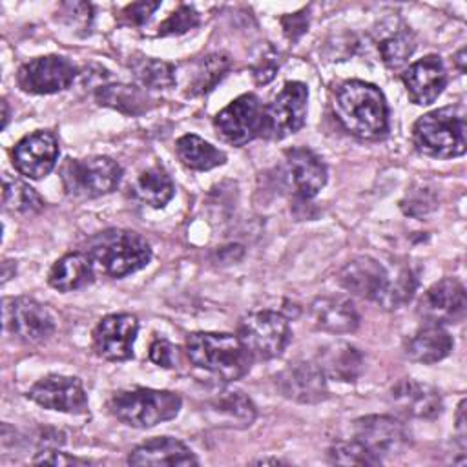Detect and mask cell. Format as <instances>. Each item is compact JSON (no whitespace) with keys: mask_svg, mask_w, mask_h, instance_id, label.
Listing matches in <instances>:
<instances>
[{"mask_svg":"<svg viewBox=\"0 0 467 467\" xmlns=\"http://www.w3.org/2000/svg\"><path fill=\"white\" fill-rule=\"evenodd\" d=\"M2 204L11 213H36L44 208L42 197L24 181L4 173Z\"/></svg>","mask_w":467,"mask_h":467,"instance_id":"obj_32","label":"cell"},{"mask_svg":"<svg viewBox=\"0 0 467 467\" xmlns=\"http://www.w3.org/2000/svg\"><path fill=\"white\" fill-rule=\"evenodd\" d=\"M4 328L20 341L40 343L55 332V319L49 310L33 297H5L2 306Z\"/></svg>","mask_w":467,"mask_h":467,"instance_id":"obj_9","label":"cell"},{"mask_svg":"<svg viewBox=\"0 0 467 467\" xmlns=\"http://www.w3.org/2000/svg\"><path fill=\"white\" fill-rule=\"evenodd\" d=\"M75 75L77 69L66 57L47 55L22 64L16 73V84L26 93L49 95L67 89Z\"/></svg>","mask_w":467,"mask_h":467,"instance_id":"obj_11","label":"cell"},{"mask_svg":"<svg viewBox=\"0 0 467 467\" xmlns=\"http://www.w3.org/2000/svg\"><path fill=\"white\" fill-rule=\"evenodd\" d=\"M86 254L95 270L109 277H124L151 261L148 241L131 230H104L88 241Z\"/></svg>","mask_w":467,"mask_h":467,"instance_id":"obj_3","label":"cell"},{"mask_svg":"<svg viewBox=\"0 0 467 467\" xmlns=\"http://www.w3.org/2000/svg\"><path fill=\"white\" fill-rule=\"evenodd\" d=\"M58 142L49 131H35L20 139L13 150L15 170L29 179L46 177L57 164Z\"/></svg>","mask_w":467,"mask_h":467,"instance_id":"obj_18","label":"cell"},{"mask_svg":"<svg viewBox=\"0 0 467 467\" xmlns=\"http://www.w3.org/2000/svg\"><path fill=\"white\" fill-rule=\"evenodd\" d=\"M199 24V13L192 5H181L177 11H173L161 26L157 35L168 36V35H182L190 29H193Z\"/></svg>","mask_w":467,"mask_h":467,"instance_id":"obj_37","label":"cell"},{"mask_svg":"<svg viewBox=\"0 0 467 467\" xmlns=\"http://www.w3.org/2000/svg\"><path fill=\"white\" fill-rule=\"evenodd\" d=\"M133 71L139 82L150 89H166L175 84V67L164 60L140 58L133 64Z\"/></svg>","mask_w":467,"mask_h":467,"instance_id":"obj_35","label":"cell"},{"mask_svg":"<svg viewBox=\"0 0 467 467\" xmlns=\"http://www.w3.org/2000/svg\"><path fill=\"white\" fill-rule=\"evenodd\" d=\"M2 109H4V122H2V128L7 126V119H9V108H7V102L2 100Z\"/></svg>","mask_w":467,"mask_h":467,"instance_id":"obj_45","label":"cell"},{"mask_svg":"<svg viewBox=\"0 0 467 467\" xmlns=\"http://www.w3.org/2000/svg\"><path fill=\"white\" fill-rule=\"evenodd\" d=\"M283 182L296 197L312 199L327 182L325 162L308 148H290L283 157Z\"/></svg>","mask_w":467,"mask_h":467,"instance_id":"obj_14","label":"cell"},{"mask_svg":"<svg viewBox=\"0 0 467 467\" xmlns=\"http://www.w3.org/2000/svg\"><path fill=\"white\" fill-rule=\"evenodd\" d=\"M181 396L171 390L157 389H122L109 400V412L124 425L148 429L173 420L181 410Z\"/></svg>","mask_w":467,"mask_h":467,"instance_id":"obj_5","label":"cell"},{"mask_svg":"<svg viewBox=\"0 0 467 467\" xmlns=\"http://www.w3.org/2000/svg\"><path fill=\"white\" fill-rule=\"evenodd\" d=\"M279 67V60L277 55L268 47V53H263L261 58H257V62L254 64L252 71L255 77L257 84H266L275 77V71Z\"/></svg>","mask_w":467,"mask_h":467,"instance_id":"obj_40","label":"cell"},{"mask_svg":"<svg viewBox=\"0 0 467 467\" xmlns=\"http://www.w3.org/2000/svg\"><path fill=\"white\" fill-rule=\"evenodd\" d=\"M237 337L255 359H272L290 343L292 332L285 316L274 310H257L239 321Z\"/></svg>","mask_w":467,"mask_h":467,"instance_id":"obj_7","label":"cell"},{"mask_svg":"<svg viewBox=\"0 0 467 467\" xmlns=\"http://www.w3.org/2000/svg\"><path fill=\"white\" fill-rule=\"evenodd\" d=\"M150 359L164 368H171L175 365V347L166 341L164 337H157L151 345H150Z\"/></svg>","mask_w":467,"mask_h":467,"instance_id":"obj_39","label":"cell"},{"mask_svg":"<svg viewBox=\"0 0 467 467\" xmlns=\"http://www.w3.org/2000/svg\"><path fill=\"white\" fill-rule=\"evenodd\" d=\"M7 266H9V261H4V263H2V283H5V281H7L11 275H15V272H16V270H9Z\"/></svg>","mask_w":467,"mask_h":467,"instance_id":"obj_44","label":"cell"},{"mask_svg":"<svg viewBox=\"0 0 467 467\" xmlns=\"http://www.w3.org/2000/svg\"><path fill=\"white\" fill-rule=\"evenodd\" d=\"M467 296L463 285L454 277H445L429 286L418 301V316L425 323L454 325L463 321Z\"/></svg>","mask_w":467,"mask_h":467,"instance_id":"obj_13","label":"cell"},{"mask_svg":"<svg viewBox=\"0 0 467 467\" xmlns=\"http://www.w3.org/2000/svg\"><path fill=\"white\" fill-rule=\"evenodd\" d=\"M188 361L221 383L243 378L252 365V356L237 336L224 332H193L186 345Z\"/></svg>","mask_w":467,"mask_h":467,"instance_id":"obj_2","label":"cell"},{"mask_svg":"<svg viewBox=\"0 0 467 467\" xmlns=\"http://www.w3.org/2000/svg\"><path fill=\"white\" fill-rule=\"evenodd\" d=\"M130 465H197L195 454L179 440L170 436L151 438L128 454Z\"/></svg>","mask_w":467,"mask_h":467,"instance_id":"obj_22","label":"cell"},{"mask_svg":"<svg viewBox=\"0 0 467 467\" xmlns=\"http://www.w3.org/2000/svg\"><path fill=\"white\" fill-rule=\"evenodd\" d=\"M60 177L67 195L95 199L111 193L119 186L122 170L113 159L93 155L86 159H66L60 168Z\"/></svg>","mask_w":467,"mask_h":467,"instance_id":"obj_6","label":"cell"},{"mask_svg":"<svg viewBox=\"0 0 467 467\" xmlns=\"http://www.w3.org/2000/svg\"><path fill=\"white\" fill-rule=\"evenodd\" d=\"M390 401L403 414L423 420L436 418L443 407L441 396L432 385L414 379H400L390 389Z\"/></svg>","mask_w":467,"mask_h":467,"instance_id":"obj_20","label":"cell"},{"mask_svg":"<svg viewBox=\"0 0 467 467\" xmlns=\"http://www.w3.org/2000/svg\"><path fill=\"white\" fill-rule=\"evenodd\" d=\"M230 69V58L223 53H213L204 57L193 75L190 93L192 95H201L215 88V84L228 73Z\"/></svg>","mask_w":467,"mask_h":467,"instance_id":"obj_34","label":"cell"},{"mask_svg":"<svg viewBox=\"0 0 467 467\" xmlns=\"http://www.w3.org/2000/svg\"><path fill=\"white\" fill-rule=\"evenodd\" d=\"M159 5L161 2H133L120 11V22L126 26H140L153 15Z\"/></svg>","mask_w":467,"mask_h":467,"instance_id":"obj_38","label":"cell"},{"mask_svg":"<svg viewBox=\"0 0 467 467\" xmlns=\"http://www.w3.org/2000/svg\"><path fill=\"white\" fill-rule=\"evenodd\" d=\"M418 286L416 272L410 266H400L394 274L387 270V279L378 297L374 299L385 310H394L410 301Z\"/></svg>","mask_w":467,"mask_h":467,"instance_id":"obj_31","label":"cell"},{"mask_svg":"<svg viewBox=\"0 0 467 467\" xmlns=\"http://www.w3.org/2000/svg\"><path fill=\"white\" fill-rule=\"evenodd\" d=\"M328 460L339 465H379L381 460L368 452L358 440L336 441L328 449Z\"/></svg>","mask_w":467,"mask_h":467,"instance_id":"obj_36","label":"cell"},{"mask_svg":"<svg viewBox=\"0 0 467 467\" xmlns=\"http://www.w3.org/2000/svg\"><path fill=\"white\" fill-rule=\"evenodd\" d=\"M316 363L327 378L336 381H356L363 370V354L350 343L336 341L319 350Z\"/></svg>","mask_w":467,"mask_h":467,"instance_id":"obj_25","label":"cell"},{"mask_svg":"<svg viewBox=\"0 0 467 467\" xmlns=\"http://www.w3.org/2000/svg\"><path fill=\"white\" fill-rule=\"evenodd\" d=\"M401 80L405 84L410 102L418 106L432 104L447 86V71L438 55H427L412 62L403 73Z\"/></svg>","mask_w":467,"mask_h":467,"instance_id":"obj_19","label":"cell"},{"mask_svg":"<svg viewBox=\"0 0 467 467\" xmlns=\"http://www.w3.org/2000/svg\"><path fill=\"white\" fill-rule=\"evenodd\" d=\"M254 463L265 465V463H283V462H281V460H275V458H263V460H255Z\"/></svg>","mask_w":467,"mask_h":467,"instance_id":"obj_46","label":"cell"},{"mask_svg":"<svg viewBox=\"0 0 467 467\" xmlns=\"http://www.w3.org/2000/svg\"><path fill=\"white\" fill-rule=\"evenodd\" d=\"M308 88L303 82H286L283 89L263 106L259 137L281 140L299 131L306 120Z\"/></svg>","mask_w":467,"mask_h":467,"instance_id":"obj_8","label":"cell"},{"mask_svg":"<svg viewBox=\"0 0 467 467\" xmlns=\"http://www.w3.org/2000/svg\"><path fill=\"white\" fill-rule=\"evenodd\" d=\"M27 398L36 405L60 410L67 414H84L88 410V396L78 378L49 374L38 379L29 390Z\"/></svg>","mask_w":467,"mask_h":467,"instance_id":"obj_15","label":"cell"},{"mask_svg":"<svg viewBox=\"0 0 467 467\" xmlns=\"http://www.w3.org/2000/svg\"><path fill=\"white\" fill-rule=\"evenodd\" d=\"M261 117L263 106L259 99L254 93H246L223 108L215 115L213 126L224 142L232 146H243L259 137Z\"/></svg>","mask_w":467,"mask_h":467,"instance_id":"obj_12","label":"cell"},{"mask_svg":"<svg viewBox=\"0 0 467 467\" xmlns=\"http://www.w3.org/2000/svg\"><path fill=\"white\" fill-rule=\"evenodd\" d=\"M416 49V40L407 26L392 27L378 40V51L381 60L389 67L403 66Z\"/></svg>","mask_w":467,"mask_h":467,"instance_id":"obj_33","label":"cell"},{"mask_svg":"<svg viewBox=\"0 0 467 467\" xmlns=\"http://www.w3.org/2000/svg\"><path fill=\"white\" fill-rule=\"evenodd\" d=\"M414 146L434 159H451L465 153L467 122L462 106H445L421 115L412 128Z\"/></svg>","mask_w":467,"mask_h":467,"instance_id":"obj_4","label":"cell"},{"mask_svg":"<svg viewBox=\"0 0 467 467\" xmlns=\"http://www.w3.org/2000/svg\"><path fill=\"white\" fill-rule=\"evenodd\" d=\"M281 24H283V29H285V35L296 42L308 27V11H299V13H294V15H285L281 18Z\"/></svg>","mask_w":467,"mask_h":467,"instance_id":"obj_41","label":"cell"},{"mask_svg":"<svg viewBox=\"0 0 467 467\" xmlns=\"http://www.w3.org/2000/svg\"><path fill=\"white\" fill-rule=\"evenodd\" d=\"M208 409L230 427H248L254 423L257 414L252 400L241 390L219 392L210 400Z\"/></svg>","mask_w":467,"mask_h":467,"instance_id":"obj_29","label":"cell"},{"mask_svg":"<svg viewBox=\"0 0 467 467\" xmlns=\"http://www.w3.org/2000/svg\"><path fill=\"white\" fill-rule=\"evenodd\" d=\"M95 99L100 106L113 108L126 115H140L151 108L148 93L137 86L128 84L100 86L95 93Z\"/></svg>","mask_w":467,"mask_h":467,"instance_id":"obj_30","label":"cell"},{"mask_svg":"<svg viewBox=\"0 0 467 467\" xmlns=\"http://www.w3.org/2000/svg\"><path fill=\"white\" fill-rule=\"evenodd\" d=\"M281 396L297 403H317L328 394L327 376L316 361H292L275 374Z\"/></svg>","mask_w":467,"mask_h":467,"instance_id":"obj_17","label":"cell"},{"mask_svg":"<svg viewBox=\"0 0 467 467\" xmlns=\"http://www.w3.org/2000/svg\"><path fill=\"white\" fill-rule=\"evenodd\" d=\"M354 440L383 462V456L401 454L410 445L409 429L387 414H370L354 421Z\"/></svg>","mask_w":467,"mask_h":467,"instance_id":"obj_10","label":"cell"},{"mask_svg":"<svg viewBox=\"0 0 467 467\" xmlns=\"http://www.w3.org/2000/svg\"><path fill=\"white\" fill-rule=\"evenodd\" d=\"M139 332V321L131 314H109L99 321L93 330V348L108 361H124L133 358V343Z\"/></svg>","mask_w":467,"mask_h":467,"instance_id":"obj_16","label":"cell"},{"mask_svg":"<svg viewBox=\"0 0 467 467\" xmlns=\"http://www.w3.org/2000/svg\"><path fill=\"white\" fill-rule=\"evenodd\" d=\"M95 266L86 252H69L55 261L47 281L58 292H73L93 281Z\"/></svg>","mask_w":467,"mask_h":467,"instance_id":"obj_26","label":"cell"},{"mask_svg":"<svg viewBox=\"0 0 467 467\" xmlns=\"http://www.w3.org/2000/svg\"><path fill=\"white\" fill-rule=\"evenodd\" d=\"M131 192L140 202L151 208H162L173 197L175 186L162 166H151L137 175Z\"/></svg>","mask_w":467,"mask_h":467,"instance_id":"obj_28","label":"cell"},{"mask_svg":"<svg viewBox=\"0 0 467 467\" xmlns=\"http://www.w3.org/2000/svg\"><path fill=\"white\" fill-rule=\"evenodd\" d=\"M456 431L462 441V447L465 445V400L460 401L458 405V412H456Z\"/></svg>","mask_w":467,"mask_h":467,"instance_id":"obj_43","label":"cell"},{"mask_svg":"<svg viewBox=\"0 0 467 467\" xmlns=\"http://www.w3.org/2000/svg\"><path fill=\"white\" fill-rule=\"evenodd\" d=\"M175 151L179 161L186 168L197 170V171H206L226 162L224 151H221L219 148H215L213 144L206 142L204 139L193 133L179 137L175 142Z\"/></svg>","mask_w":467,"mask_h":467,"instance_id":"obj_27","label":"cell"},{"mask_svg":"<svg viewBox=\"0 0 467 467\" xmlns=\"http://www.w3.org/2000/svg\"><path fill=\"white\" fill-rule=\"evenodd\" d=\"M310 317L316 328L330 334H348L359 325L354 303L343 296H321L310 305Z\"/></svg>","mask_w":467,"mask_h":467,"instance_id":"obj_21","label":"cell"},{"mask_svg":"<svg viewBox=\"0 0 467 467\" xmlns=\"http://www.w3.org/2000/svg\"><path fill=\"white\" fill-rule=\"evenodd\" d=\"M385 279L387 268L368 255L354 257L339 272V283L343 288L365 299H376L385 285Z\"/></svg>","mask_w":467,"mask_h":467,"instance_id":"obj_23","label":"cell"},{"mask_svg":"<svg viewBox=\"0 0 467 467\" xmlns=\"http://www.w3.org/2000/svg\"><path fill=\"white\" fill-rule=\"evenodd\" d=\"M452 337L451 334L443 328V325H434V323H425L420 330H416L405 343V354L409 359L431 365L452 350Z\"/></svg>","mask_w":467,"mask_h":467,"instance_id":"obj_24","label":"cell"},{"mask_svg":"<svg viewBox=\"0 0 467 467\" xmlns=\"http://www.w3.org/2000/svg\"><path fill=\"white\" fill-rule=\"evenodd\" d=\"M334 115L354 137L381 139L389 131V108L381 89L363 80L343 82L334 95Z\"/></svg>","mask_w":467,"mask_h":467,"instance_id":"obj_1","label":"cell"},{"mask_svg":"<svg viewBox=\"0 0 467 467\" xmlns=\"http://www.w3.org/2000/svg\"><path fill=\"white\" fill-rule=\"evenodd\" d=\"M33 463H44V465H75V463H84L82 460L75 456H67L66 452L58 451H42L33 458Z\"/></svg>","mask_w":467,"mask_h":467,"instance_id":"obj_42","label":"cell"}]
</instances>
